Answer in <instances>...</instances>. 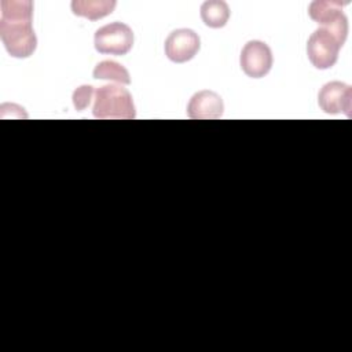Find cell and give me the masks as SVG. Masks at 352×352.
I'll use <instances>...</instances> for the list:
<instances>
[{"instance_id": "obj_1", "label": "cell", "mask_w": 352, "mask_h": 352, "mask_svg": "<svg viewBox=\"0 0 352 352\" xmlns=\"http://www.w3.org/2000/svg\"><path fill=\"white\" fill-rule=\"evenodd\" d=\"M0 8V37L4 48L14 58H29L37 47V37L32 26L33 3L3 0Z\"/></svg>"}, {"instance_id": "obj_2", "label": "cell", "mask_w": 352, "mask_h": 352, "mask_svg": "<svg viewBox=\"0 0 352 352\" xmlns=\"http://www.w3.org/2000/svg\"><path fill=\"white\" fill-rule=\"evenodd\" d=\"M92 116L99 120H133L136 111L131 92L117 84L99 87L95 92Z\"/></svg>"}, {"instance_id": "obj_3", "label": "cell", "mask_w": 352, "mask_h": 352, "mask_svg": "<svg viewBox=\"0 0 352 352\" xmlns=\"http://www.w3.org/2000/svg\"><path fill=\"white\" fill-rule=\"evenodd\" d=\"M344 43L329 29H316L307 41V55L309 62L319 70L330 69L336 65Z\"/></svg>"}, {"instance_id": "obj_4", "label": "cell", "mask_w": 352, "mask_h": 352, "mask_svg": "<svg viewBox=\"0 0 352 352\" xmlns=\"http://www.w3.org/2000/svg\"><path fill=\"white\" fill-rule=\"evenodd\" d=\"M94 45L99 54L125 55L133 45V32L122 22H111L95 32Z\"/></svg>"}, {"instance_id": "obj_5", "label": "cell", "mask_w": 352, "mask_h": 352, "mask_svg": "<svg viewBox=\"0 0 352 352\" xmlns=\"http://www.w3.org/2000/svg\"><path fill=\"white\" fill-rule=\"evenodd\" d=\"M348 1H331V0H315L308 7L309 18L319 23L320 28L331 30L342 43H345L348 36V18L342 12V6Z\"/></svg>"}, {"instance_id": "obj_6", "label": "cell", "mask_w": 352, "mask_h": 352, "mask_svg": "<svg viewBox=\"0 0 352 352\" xmlns=\"http://www.w3.org/2000/svg\"><path fill=\"white\" fill-rule=\"evenodd\" d=\"M272 62L271 48L264 41L250 40L241 51V69L248 77L261 78L267 76L272 67Z\"/></svg>"}, {"instance_id": "obj_7", "label": "cell", "mask_w": 352, "mask_h": 352, "mask_svg": "<svg viewBox=\"0 0 352 352\" xmlns=\"http://www.w3.org/2000/svg\"><path fill=\"white\" fill-rule=\"evenodd\" d=\"M201 40L198 34L187 28L176 29L165 40V55L175 63H184L191 60L199 51Z\"/></svg>"}, {"instance_id": "obj_8", "label": "cell", "mask_w": 352, "mask_h": 352, "mask_svg": "<svg viewBox=\"0 0 352 352\" xmlns=\"http://www.w3.org/2000/svg\"><path fill=\"white\" fill-rule=\"evenodd\" d=\"M318 103L327 114L344 113L346 117H351L352 87L341 81H330L320 88Z\"/></svg>"}, {"instance_id": "obj_9", "label": "cell", "mask_w": 352, "mask_h": 352, "mask_svg": "<svg viewBox=\"0 0 352 352\" xmlns=\"http://www.w3.org/2000/svg\"><path fill=\"white\" fill-rule=\"evenodd\" d=\"M223 99L209 89L194 94L187 104V114L192 120H217L223 116Z\"/></svg>"}, {"instance_id": "obj_10", "label": "cell", "mask_w": 352, "mask_h": 352, "mask_svg": "<svg viewBox=\"0 0 352 352\" xmlns=\"http://www.w3.org/2000/svg\"><path fill=\"white\" fill-rule=\"evenodd\" d=\"M114 0H73L72 12L89 21H98L110 15L116 8Z\"/></svg>"}, {"instance_id": "obj_11", "label": "cell", "mask_w": 352, "mask_h": 352, "mask_svg": "<svg viewBox=\"0 0 352 352\" xmlns=\"http://www.w3.org/2000/svg\"><path fill=\"white\" fill-rule=\"evenodd\" d=\"M199 14L202 22L206 26L212 29H220L226 26L230 19V7L223 0H208L202 3Z\"/></svg>"}, {"instance_id": "obj_12", "label": "cell", "mask_w": 352, "mask_h": 352, "mask_svg": "<svg viewBox=\"0 0 352 352\" xmlns=\"http://www.w3.org/2000/svg\"><path fill=\"white\" fill-rule=\"evenodd\" d=\"M94 78L96 80H109L116 81L120 85L131 84V76L128 70L118 62L114 60H102L99 62L92 73Z\"/></svg>"}, {"instance_id": "obj_13", "label": "cell", "mask_w": 352, "mask_h": 352, "mask_svg": "<svg viewBox=\"0 0 352 352\" xmlns=\"http://www.w3.org/2000/svg\"><path fill=\"white\" fill-rule=\"evenodd\" d=\"M94 96V87L92 85H81L78 87L74 92H73V106L77 111H82L85 110L89 103H91V99Z\"/></svg>"}]
</instances>
